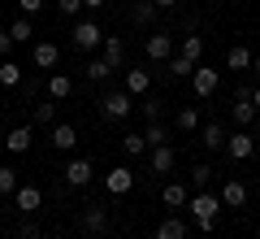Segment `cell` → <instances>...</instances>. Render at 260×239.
Returning a JSON list of instances; mask_svg holds the SVG:
<instances>
[{"instance_id":"1","label":"cell","mask_w":260,"mask_h":239,"mask_svg":"<svg viewBox=\"0 0 260 239\" xmlns=\"http://www.w3.org/2000/svg\"><path fill=\"white\" fill-rule=\"evenodd\" d=\"M186 209H191V218H195V226H200V235H213L217 213H221V196L200 192V196H191V200H186Z\"/></svg>"},{"instance_id":"2","label":"cell","mask_w":260,"mask_h":239,"mask_svg":"<svg viewBox=\"0 0 260 239\" xmlns=\"http://www.w3.org/2000/svg\"><path fill=\"white\" fill-rule=\"evenodd\" d=\"M70 44H74L78 52H95V48L104 44L100 22H95V18H78V22H74V31H70Z\"/></svg>"},{"instance_id":"3","label":"cell","mask_w":260,"mask_h":239,"mask_svg":"<svg viewBox=\"0 0 260 239\" xmlns=\"http://www.w3.org/2000/svg\"><path fill=\"white\" fill-rule=\"evenodd\" d=\"M100 113H104V122H126L130 113H135V96H130L126 87H117V92H104Z\"/></svg>"},{"instance_id":"4","label":"cell","mask_w":260,"mask_h":239,"mask_svg":"<svg viewBox=\"0 0 260 239\" xmlns=\"http://www.w3.org/2000/svg\"><path fill=\"white\" fill-rule=\"evenodd\" d=\"M191 83V92H195V100H208V96H217V87H221V70H213V65H195V74L186 78Z\"/></svg>"},{"instance_id":"5","label":"cell","mask_w":260,"mask_h":239,"mask_svg":"<svg viewBox=\"0 0 260 239\" xmlns=\"http://www.w3.org/2000/svg\"><path fill=\"white\" fill-rule=\"evenodd\" d=\"M61 178H65V187H74V192H83V187H87V183L95 178V166L87 161V156H74V161H65Z\"/></svg>"},{"instance_id":"6","label":"cell","mask_w":260,"mask_h":239,"mask_svg":"<svg viewBox=\"0 0 260 239\" xmlns=\"http://www.w3.org/2000/svg\"><path fill=\"white\" fill-rule=\"evenodd\" d=\"M13 209H18L22 218H35V213L44 209V192H39L35 183H18V192H13Z\"/></svg>"},{"instance_id":"7","label":"cell","mask_w":260,"mask_h":239,"mask_svg":"<svg viewBox=\"0 0 260 239\" xmlns=\"http://www.w3.org/2000/svg\"><path fill=\"white\" fill-rule=\"evenodd\" d=\"M225 156L230 161H247V156H256V135L251 130H234V135H225Z\"/></svg>"},{"instance_id":"8","label":"cell","mask_w":260,"mask_h":239,"mask_svg":"<svg viewBox=\"0 0 260 239\" xmlns=\"http://www.w3.org/2000/svg\"><path fill=\"white\" fill-rule=\"evenodd\" d=\"M230 113H234V126L251 130V122L260 118V113H256V104H251V87H239V92H234V104H230Z\"/></svg>"},{"instance_id":"9","label":"cell","mask_w":260,"mask_h":239,"mask_svg":"<svg viewBox=\"0 0 260 239\" xmlns=\"http://www.w3.org/2000/svg\"><path fill=\"white\" fill-rule=\"evenodd\" d=\"M143 57H148V61H169V57H174V35L152 31V35L143 39Z\"/></svg>"},{"instance_id":"10","label":"cell","mask_w":260,"mask_h":239,"mask_svg":"<svg viewBox=\"0 0 260 239\" xmlns=\"http://www.w3.org/2000/svg\"><path fill=\"white\" fill-rule=\"evenodd\" d=\"M104 192H109V196H130V192H135V174H130V166H113L109 174H104Z\"/></svg>"},{"instance_id":"11","label":"cell","mask_w":260,"mask_h":239,"mask_svg":"<svg viewBox=\"0 0 260 239\" xmlns=\"http://www.w3.org/2000/svg\"><path fill=\"white\" fill-rule=\"evenodd\" d=\"M48 144H52L56 152H74V148H78V126H70V122L48 126Z\"/></svg>"},{"instance_id":"12","label":"cell","mask_w":260,"mask_h":239,"mask_svg":"<svg viewBox=\"0 0 260 239\" xmlns=\"http://www.w3.org/2000/svg\"><path fill=\"white\" fill-rule=\"evenodd\" d=\"M30 61H35V70H56V65H61V48H56L52 39H39L35 52H30Z\"/></svg>"},{"instance_id":"13","label":"cell","mask_w":260,"mask_h":239,"mask_svg":"<svg viewBox=\"0 0 260 239\" xmlns=\"http://www.w3.org/2000/svg\"><path fill=\"white\" fill-rule=\"evenodd\" d=\"M78 222H83L87 235H104V230H109V209H104V204H87Z\"/></svg>"},{"instance_id":"14","label":"cell","mask_w":260,"mask_h":239,"mask_svg":"<svg viewBox=\"0 0 260 239\" xmlns=\"http://www.w3.org/2000/svg\"><path fill=\"white\" fill-rule=\"evenodd\" d=\"M121 87H126L135 100H139V96H148V92H152V70H139V65H130V70H126V83H121Z\"/></svg>"},{"instance_id":"15","label":"cell","mask_w":260,"mask_h":239,"mask_svg":"<svg viewBox=\"0 0 260 239\" xmlns=\"http://www.w3.org/2000/svg\"><path fill=\"white\" fill-rule=\"evenodd\" d=\"M169 170H174V148L169 144L148 148V174H169Z\"/></svg>"},{"instance_id":"16","label":"cell","mask_w":260,"mask_h":239,"mask_svg":"<svg viewBox=\"0 0 260 239\" xmlns=\"http://www.w3.org/2000/svg\"><path fill=\"white\" fill-rule=\"evenodd\" d=\"M217 196H221V209H243V204H247V183L230 178V183H225Z\"/></svg>"},{"instance_id":"17","label":"cell","mask_w":260,"mask_h":239,"mask_svg":"<svg viewBox=\"0 0 260 239\" xmlns=\"http://www.w3.org/2000/svg\"><path fill=\"white\" fill-rule=\"evenodd\" d=\"M30 144H35V130H30V126H13L9 135H5V148H9L13 156H22V152H30Z\"/></svg>"},{"instance_id":"18","label":"cell","mask_w":260,"mask_h":239,"mask_svg":"<svg viewBox=\"0 0 260 239\" xmlns=\"http://www.w3.org/2000/svg\"><path fill=\"white\" fill-rule=\"evenodd\" d=\"M100 57L113 65V70H121V65H126V44H121V35H104V44H100Z\"/></svg>"},{"instance_id":"19","label":"cell","mask_w":260,"mask_h":239,"mask_svg":"<svg viewBox=\"0 0 260 239\" xmlns=\"http://www.w3.org/2000/svg\"><path fill=\"white\" fill-rule=\"evenodd\" d=\"M225 135H230V130H225L221 122H204V126H200V144H204L208 152H217V148H225Z\"/></svg>"},{"instance_id":"20","label":"cell","mask_w":260,"mask_h":239,"mask_svg":"<svg viewBox=\"0 0 260 239\" xmlns=\"http://www.w3.org/2000/svg\"><path fill=\"white\" fill-rule=\"evenodd\" d=\"M48 96H52V100H70V96H74V78H70V74H48Z\"/></svg>"},{"instance_id":"21","label":"cell","mask_w":260,"mask_h":239,"mask_svg":"<svg viewBox=\"0 0 260 239\" xmlns=\"http://www.w3.org/2000/svg\"><path fill=\"white\" fill-rule=\"evenodd\" d=\"M160 200H165V209H186L191 192H186L182 183H165V187H160Z\"/></svg>"},{"instance_id":"22","label":"cell","mask_w":260,"mask_h":239,"mask_svg":"<svg viewBox=\"0 0 260 239\" xmlns=\"http://www.w3.org/2000/svg\"><path fill=\"white\" fill-rule=\"evenodd\" d=\"M251 57L256 52H251L247 44H234L230 52H225V70H251Z\"/></svg>"},{"instance_id":"23","label":"cell","mask_w":260,"mask_h":239,"mask_svg":"<svg viewBox=\"0 0 260 239\" xmlns=\"http://www.w3.org/2000/svg\"><path fill=\"white\" fill-rule=\"evenodd\" d=\"M156 5H152V0H135V9H130V22H135V26H152V22H156Z\"/></svg>"},{"instance_id":"24","label":"cell","mask_w":260,"mask_h":239,"mask_svg":"<svg viewBox=\"0 0 260 239\" xmlns=\"http://www.w3.org/2000/svg\"><path fill=\"white\" fill-rule=\"evenodd\" d=\"M22 70H26V65H18V61L5 57V61H0V87H22Z\"/></svg>"},{"instance_id":"25","label":"cell","mask_w":260,"mask_h":239,"mask_svg":"<svg viewBox=\"0 0 260 239\" xmlns=\"http://www.w3.org/2000/svg\"><path fill=\"white\" fill-rule=\"evenodd\" d=\"M83 74L91 78V83H109V74H113V65L104 61V57H91V61L83 65Z\"/></svg>"},{"instance_id":"26","label":"cell","mask_w":260,"mask_h":239,"mask_svg":"<svg viewBox=\"0 0 260 239\" xmlns=\"http://www.w3.org/2000/svg\"><path fill=\"white\" fill-rule=\"evenodd\" d=\"M165 70H169V78H191V74H195V61H186L182 52H174V57L165 61Z\"/></svg>"},{"instance_id":"27","label":"cell","mask_w":260,"mask_h":239,"mask_svg":"<svg viewBox=\"0 0 260 239\" xmlns=\"http://www.w3.org/2000/svg\"><path fill=\"white\" fill-rule=\"evenodd\" d=\"M156 239H186V222L182 218H165L156 226Z\"/></svg>"},{"instance_id":"28","label":"cell","mask_w":260,"mask_h":239,"mask_svg":"<svg viewBox=\"0 0 260 239\" xmlns=\"http://www.w3.org/2000/svg\"><path fill=\"white\" fill-rule=\"evenodd\" d=\"M121 152L126 156H148V139L135 135V130H126V135H121Z\"/></svg>"},{"instance_id":"29","label":"cell","mask_w":260,"mask_h":239,"mask_svg":"<svg viewBox=\"0 0 260 239\" xmlns=\"http://www.w3.org/2000/svg\"><path fill=\"white\" fill-rule=\"evenodd\" d=\"M174 122H178V130H186V135H191V130H200V109H195V104H182Z\"/></svg>"},{"instance_id":"30","label":"cell","mask_w":260,"mask_h":239,"mask_svg":"<svg viewBox=\"0 0 260 239\" xmlns=\"http://www.w3.org/2000/svg\"><path fill=\"white\" fill-rule=\"evenodd\" d=\"M139 113H143V122H160V113H165V100H160V96H143Z\"/></svg>"},{"instance_id":"31","label":"cell","mask_w":260,"mask_h":239,"mask_svg":"<svg viewBox=\"0 0 260 239\" xmlns=\"http://www.w3.org/2000/svg\"><path fill=\"white\" fill-rule=\"evenodd\" d=\"M182 57L200 65V61H204V39H200V35H186V39H182Z\"/></svg>"},{"instance_id":"32","label":"cell","mask_w":260,"mask_h":239,"mask_svg":"<svg viewBox=\"0 0 260 239\" xmlns=\"http://www.w3.org/2000/svg\"><path fill=\"white\" fill-rule=\"evenodd\" d=\"M9 35H13V44H26V39H35V26H30V18H18L9 26Z\"/></svg>"},{"instance_id":"33","label":"cell","mask_w":260,"mask_h":239,"mask_svg":"<svg viewBox=\"0 0 260 239\" xmlns=\"http://www.w3.org/2000/svg\"><path fill=\"white\" fill-rule=\"evenodd\" d=\"M30 118H35V126H56V104H35V113H30Z\"/></svg>"},{"instance_id":"34","label":"cell","mask_w":260,"mask_h":239,"mask_svg":"<svg viewBox=\"0 0 260 239\" xmlns=\"http://www.w3.org/2000/svg\"><path fill=\"white\" fill-rule=\"evenodd\" d=\"M13 192H18V170L0 166V196H13Z\"/></svg>"},{"instance_id":"35","label":"cell","mask_w":260,"mask_h":239,"mask_svg":"<svg viewBox=\"0 0 260 239\" xmlns=\"http://www.w3.org/2000/svg\"><path fill=\"white\" fill-rule=\"evenodd\" d=\"M191 183L200 187V192H204V187L213 183V166H204V161H195V170H191Z\"/></svg>"},{"instance_id":"36","label":"cell","mask_w":260,"mask_h":239,"mask_svg":"<svg viewBox=\"0 0 260 239\" xmlns=\"http://www.w3.org/2000/svg\"><path fill=\"white\" fill-rule=\"evenodd\" d=\"M18 239H48V235H44V226H39V222L22 218V226H18Z\"/></svg>"},{"instance_id":"37","label":"cell","mask_w":260,"mask_h":239,"mask_svg":"<svg viewBox=\"0 0 260 239\" xmlns=\"http://www.w3.org/2000/svg\"><path fill=\"white\" fill-rule=\"evenodd\" d=\"M143 139H148V148L165 144V126H160V122H148V126H143Z\"/></svg>"},{"instance_id":"38","label":"cell","mask_w":260,"mask_h":239,"mask_svg":"<svg viewBox=\"0 0 260 239\" xmlns=\"http://www.w3.org/2000/svg\"><path fill=\"white\" fill-rule=\"evenodd\" d=\"M61 5V18H78L83 13V0H56Z\"/></svg>"},{"instance_id":"39","label":"cell","mask_w":260,"mask_h":239,"mask_svg":"<svg viewBox=\"0 0 260 239\" xmlns=\"http://www.w3.org/2000/svg\"><path fill=\"white\" fill-rule=\"evenodd\" d=\"M48 0H18V9H22V18H35L39 9H44Z\"/></svg>"},{"instance_id":"40","label":"cell","mask_w":260,"mask_h":239,"mask_svg":"<svg viewBox=\"0 0 260 239\" xmlns=\"http://www.w3.org/2000/svg\"><path fill=\"white\" fill-rule=\"evenodd\" d=\"M9 48H13V35H9V31H0V61L9 57Z\"/></svg>"},{"instance_id":"41","label":"cell","mask_w":260,"mask_h":239,"mask_svg":"<svg viewBox=\"0 0 260 239\" xmlns=\"http://www.w3.org/2000/svg\"><path fill=\"white\" fill-rule=\"evenodd\" d=\"M104 5H109V0H83V9H91V13H100Z\"/></svg>"},{"instance_id":"42","label":"cell","mask_w":260,"mask_h":239,"mask_svg":"<svg viewBox=\"0 0 260 239\" xmlns=\"http://www.w3.org/2000/svg\"><path fill=\"white\" fill-rule=\"evenodd\" d=\"M251 104H256V113H260V83L251 87Z\"/></svg>"},{"instance_id":"43","label":"cell","mask_w":260,"mask_h":239,"mask_svg":"<svg viewBox=\"0 0 260 239\" xmlns=\"http://www.w3.org/2000/svg\"><path fill=\"white\" fill-rule=\"evenodd\" d=\"M152 5H156V9H174L178 0H152Z\"/></svg>"},{"instance_id":"44","label":"cell","mask_w":260,"mask_h":239,"mask_svg":"<svg viewBox=\"0 0 260 239\" xmlns=\"http://www.w3.org/2000/svg\"><path fill=\"white\" fill-rule=\"evenodd\" d=\"M251 135H256V144H260V118H256V122H251Z\"/></svg>"},{"instance_id":"45","label":"cell","mask_w":260,"mask_h":239,"mask_svg":"<svg viewBox=\"0 0 260 239\" xmlns=\"http://www.w3.org/2000/svg\"><path fill=\"white\" fill-rule=\"evenodd\" d=\"M251 70H256V74H260V52H256V57H251Z\"/></svg>"},{"instance_id":"46","label":"cell","mask_w":260,"mask_h":239,"mask_svg":"<svg viewBox=\"0 0 260 239\" xmlns=\"http://www.w3.org/2000/svg\"><path fill=\"white\" fill-rule=\"evenodd\" d=\"M256 239H260V226H256Z\"/></svg>"},{"instance_id":"47","label":"cell","mask_w":260,"mask_h":239,"mask_svg":"<svg viewBox=\"0 0 260 239\" xmlns=\"http://www.w3.org/2000/svg\"><path fill=\"white\" fill-rule=\"evenodd\" d=\"M0 5H5V0H0Z\"/></svg>"}]
</instances>
